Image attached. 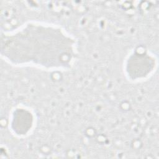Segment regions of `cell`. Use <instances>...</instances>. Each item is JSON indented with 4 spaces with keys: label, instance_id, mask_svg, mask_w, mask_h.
Segmentation results:
<instances>
[{
    "label": "cell",
    "instance_id": "cell-1",
    "mask_svg": "<svg viewBox=\"0 0 159 159\" xmlns=\"http://www.w3.org/2000/svg\"><path fill=\"white\" fill-rule=\"evenodd\" d=\"M77 53L75 37L55 24L30 21L1 32V56L14 66L65 70L73 65Z\"/></svg>",
    "mask_w": 159,
    "mask_h": 159
},
{
    "label": "cell",
    "instance_id": "cell-3",
    "mask_svg": "<svg viewBox=\"0 0 159 159\" xmlns=\"http://www.w3.org/2000/svg\"><path fill=\"white\" fill-rule=\"evenodd\" d=\"M34 124V116L29 109H16L11 119V129L17 135L25 136L32 130Z\"/></svg>",
    "mask_w": 159,
    "mask_h": 159
},
{
    "label": "cell",
    "instance_id": "cell-2",
    "mask_svg": "<svg viewBox=\"0 0 159 159\" xmlns=\"http://www.w3.org/2000/svg\"><path fill=\"white\" fill-rule=\"evenodd\" d=\"M157 66V59L144 50H135L127 58L125 71L128 78L133 81L142 80L151 75Z\"/></svg>",
    "mask_w": 159,
    "mask_h": 159
}]
</instances>
